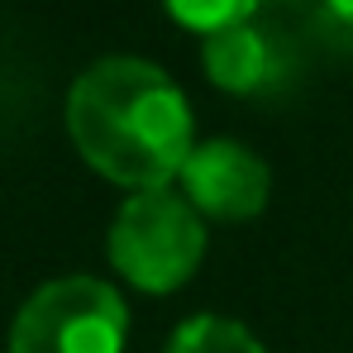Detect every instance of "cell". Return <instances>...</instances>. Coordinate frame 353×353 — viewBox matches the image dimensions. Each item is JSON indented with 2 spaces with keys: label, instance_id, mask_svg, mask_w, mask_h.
I'll return each mask as SVG.
<instances>
[{
  "label": "cell",
  "instance_id": "6da1fadb",
  "mask_svg": "<svg viewBox=\"0 0 353 353\" xmlns=\"http://www.w3.org/2000/svg\"><path fill=\"white\" fill-rule=\"evenodd\" d=\"M67 134L91 172L129 191L172 186L196 148L181 86L143 58L91 62L67 91Z\"/></svg>",
  "mask_w": 353,
  "mask_h": 353
},
{
  "label": "cell",
  "instance_id": "7a4b0ae2",
  "mask_svg": "<svg viewBox=\"0 0 353 353\" xmlns=\"http://www.w3.org/2000/svg\"><path fill=\"white\" fill-rule=\"evenodd\" d=\"M105 253L129 287L148 296H168L196 277V268L205 258V220L172 186L134 191L110 225Z\"/></svg>",
  "mask_w": 353,
  "mask_h": 353
},
{
  "label": "cell",
  "instance_id": "3957f363",
  "mask_svg": "<svg viewBox=\"0 0 353 353\" xmlns=\"http://www.w3.org/2000/svg\"><path fill=\"white\" fill-rule=\"evenodd\" d=\"M129 305L101 277H53L10 325L5 353H124Z\"/></svg>",
  "mask_w": 353,
  "mask_h": 353
},
{
  "label": "cell",
  "instance_id": "277c9868",
  "mask_svg": "<svg viewBox=\"0 0 353 353\" xmlns=\"http://www.w3.org/2000/svg\"><path fill=\"white\" fill-rule=\"evenodd\" d=\"M181 196L196 205L201 220H220V225H243L253 215H263L268 196H272V172L268 163L234 139H205L191 148L186 168L176 176Z\"/></svg>",
  "mask_w": 353,
  "mask_h": 353
},
{
  "label": "cell",
  "instance_id": "5b68a950",
  "mask_svg": "<svg viewBox=\"0 0 353 353\" xmlns=\"http://www.w3.org/2000/svg\"><path fill=\"white\" fill-rule=\"evenodd\" d=\"M201 62H205V77L234 96L268 86V77H272V48L253 24H230L220 34H205Z\"/></svg>",
  "mask_w": 353,
  "mask_h": 353
},
{
  "label": "cell",
  "instance_id": "8992f818",
  "mask_svg": "<svg viewBox=\"0 0 353 353\" xmlns=\"http://www.w3.org/2000/svg\"><path fill=\"white\" fill-rule=\"evenodd\" d=\"M168 353H268L253 330H243L239 320H225V315H191L186 325H176L172 339H168Z\"/></svg>",
  "mask_w": 353,
  "mask_h": 353
},
{
  "label": "cell",
  "instance_id": "52a82bcc",
  "mask_svg": "<svg viewBox=\"0 0 353 353\" xmlns=\"http://www.w3.org/2000/svg\"><path fill=\"white\" fill-rule=\"evenodd\" d=\"M163 10L191 34H220L230 24H248L258 0H163Z\"/></svg>",
  "mask_w": 353,
  "mask_h": 353
},
{
  "label": "cell",
  "instance_id": "ba28073f",
  "mask_svg": "<svg viewBox=\"0 0 353 353\" xmlns=\"http://www.w3.org/2000/svg\"><path fill=\"white\" fill-rule=\"evenodd\" d=\"M325 5H330V10H334L344 24H353V0H325Z\"/></svg>",
  "mask_w": 353,
  "mask_h": 353
}]
</instances>
